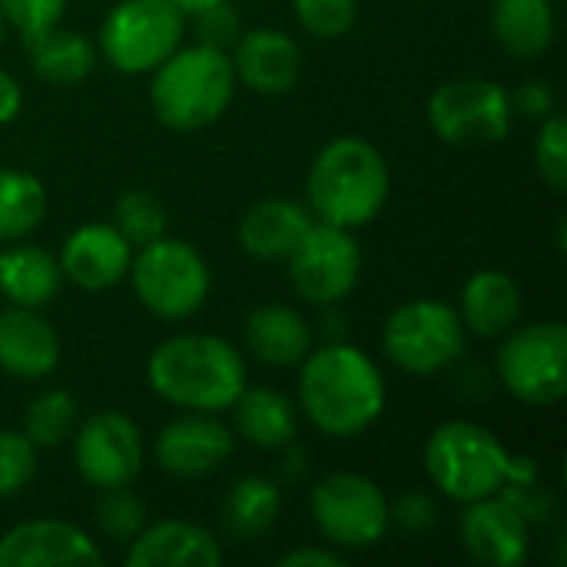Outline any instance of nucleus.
<instances>
[{
	"label": "nucleus",
	"instance_id": "18",
	"mask_svg": "<svg viewBox=\"0 0 567 567\" xmlns=\"http://www.w3.org/2000/svg\"><path fill=\"white\" fill-rule=\"evenodd\" d=\"M56 259L66 282L86 292H103L126 279L133 246L113 223H83L63 239Z\"/></svg>",
	"mask_w": 567,
	"mask_h": 567
},
{
	"label": "nucleus",
	"instance_id": "25",
	"mask_svg": "<svg viewBox=\"0 0 567 567\" xmlns=\"http://www.w3.org/2000/svg\"><path fill=\"white\" fill-rule=\"evenodd\" d=\"M63 286V269L53 252L33 243H7L0 249V296L10 306H27V309H43L47 302L56 299Z\"/></svg>",
	"mask_w": 567,
	"mask_h": 567
},
{
	"label": "nucleus",
	"instance_id": "6",
	"mask_svg": "<svg viewBox=\"0 0 567 567\" xmlns=\"http://www.w3.org/2000/svg\"><path fill=\"white\" fill-rule=\"evenodd\" d=\"M126 279L143 309L163 322H183L196 316L213 289V272L203 252L173 236H159L133 249Z\"/></svg>",
	"mask_w": 567,
	"mask_h": 567
},
{
	"label": "nucleus",
	"instance_id": "28",
	"mask_svg": "<svg viewBox=\"0 0 567 567\" xmlns=\"http://www.w3.org/2000/svg\"><path fill=\"white\" fill-rule=\"evenodd\" d=\"M279 482L266 475H243L226 488L219 502V522L233 542H256L279 522Z\"/></svg>",
	"mask_w": 567,
	"mask_h": 567
},
{
	"label": "nucleus",
	"instance_id": "31",
	"mask_svg": "<svg viewBox=\"0 0 567 567\" xmlns=\"http://www.w3.org/2000/svg\"><path fill=\"white\" fill-rule=\"evenodd\" d=\"M110 223L130 239L133 249H140V246L166 236V206L150 189H126L116 199Z\"/></svg>",
	"mask_w": 567,
	"mask_h": 567
},
{
	"label": "nucleus",
	"instance_id": "38",
	"mask_svg": "<svg viewBox=\"0 0 567 567\" xmlns=\"http://www.w3.org/2000/svg\"><path fill=\"white\" fill-rule=\"evenodd\" d=\"M63 10H66V0H0L3 20H7L20 37L60 23Z\"/></svg>",
	"mask_w": 567,
	"mask_h": 567
},
{
	"label": "nucleus",
	"instance_id": "43",
	"mask_svg": "<svg viewBox=\"0 0 567 567\" xmlns=\"http://www.w3.org/2000/svg\"><path fill=\"white\" fill-rule=\"evenodd\" d=\"M176 10H183L186 13V20L189 17H196L199 10H206V7H213V3H223V0H169Z\"/></svg>",
	"mask_w": 567,
	"mask_h": 567
},
{
	"label": "nucleus",
	"instance_id": "40",
	"mask_svg": "<svg viewBox=\"0 0 567 567\" xmlns=\"http://www.w3.org/2000/svg\"><path fill=\"white\" fill-rule=\"evenodd\" d=\"M346 551L332 548V545H306V548H292L279 558V567H346Z\"/></svg>",
	"mask_w": 567,
	"mask_h": 567
},
{
	"label": "nucleus",
	"instance_id": "11",
	"mask_svg": "<svg viewBox=\"0 0 567 567\" xmlns=\"http://www.w3.org/2000/svg\"><path fill=\"white\" fill-rule=\"evenodd\" d=\"M425 116L432 133L449 146H495L508 136L515 110L508 86L485 76H458L442 83L429 103Z\"/></svg>",
	"mask_w": 567,
	"mask_h": 567
},
{
	"label": "nucleus",
	"instance_id": "19",
	"mask_svg": "<svg viewBox=\"0 0 567 567\" xmlns=\"http://www.w3.org/2000/svg\"><path fill=\"white\" fill-rule=\"evenodd\" d=\"M60 365V336L40 309L7 306L0 312V372L37 382Z\"/></svg>",
	"mask_w": 567,
	"mask_h": 567
},
{
	"label": "nucleus",
	"instance_id": "5",
	"mask_svg": "<svg viewBox=\"0 0 567 567\" xmlns=\"http://www.w3.org/2000/svg\"><path fill=\"white\" fill-rule=\"evenodd\" d=\"M508 455L512 452L492 429L472 419H452L429 435L422 465L442 498L468 505L505 488Z\"/></svg>",
	"mask_w": 567,
	"mask_h": 567
},
{
	"label": "nucleus",
	"instance_id": "14",
	"mask_svg": "<svg viewBox=\"0 0 567 567\" xmlns=\"http://www.w3.org/2000/svg\"><path fill=\"white\" fill-rule=\"evenodd\" d=\"M236 449L233 429L213 412H183L166 422L153 442V458L159 472L179 482L209 478L219 472Z\"/></svg>",
	"mask_w": 567,
	"mask_h": 567
},
{
	"label": "nucleus",
	"instance_id": "44",
	"mask_svg": "<svg viewBox=\"0 0 567 567\" xmlns=\"http://www.w3.org/2000/svg\"><path fill=\"white\" fill-rule=\"evenodd\" d=\"M3 30H7V20H3V13H0V43H3Z\"/></svg>",
	"mask_w": 567,
	"mask_h": 567
},
{
	"label": "nucleus",
	"instance_id": "21",
	"mask_svg": "<svg viewBox=\"0 0 567 567\" xmlns=\"http://www.w3.org/2000/svg\"><path fill=\"white\" fill-rule=\"evenodd\" d=\"M309 319L289 302H262L243 322L246 352L269 369H292L312 349Z\"/></svg>",
	"mask_w": 567,
	"mask_h": 567
},
{
	"label": "nucleus",
	"instance_id": "34",
	"mask_svg": "<svg viewBox=\"0 0 567 567\" xmlns=\"http://www.w3.org/2000/svg\"><path fill=\"white\" fill-rule=\"evenodd\" d=\"M532 159L535 169L542 176V183L555 193L567 189V123L565 116L551 113L538 123V136L532 146Z\"/></svg>",
	"mask_w": 567,
	"mask_h": 567
},
{
	"label": "nucleus",
	"instance_id": "37",
	"mask_svg": "<svg viewBox=\"0 0 567 567\" xmlns=\"http://www.w3.org/2000/svg\"><path fill=\"white\" fill-rule=\"evenodd\" d=\"M189 20L196 27V40L199 43H209V47H219V50H229L236 43V37L243 33L239 10L229 0L213 3L206 10H199L196 17H189Z\"/></svg>",
	"mask_w": 567,
	"mask_h": 567
},
{
	"label": "nucleus",
	"instance_id": "29",
	"mask_svg": "<svg viewBox=\"0 0 567 567\" xmlns=\"http://www.w3.org/2000/svg\"><path fill=\"white\" fill-rule=\"evenodd\" d=\"M47 216V186L20 166H0V243L27 239Z\"/></svg>",
	"mask_w": 567,
	"mask_h": 567
},
{
	"label": "nucleus",
	"instance_id": "32",
	"mask_svg": "<svg viewBox=\"0 0 567 567\" xmlns=\"http://www.w3.org/2000/svg\"><path fill=\"white\" fill-rule=\"evenodd\" d=\"M143 525H146V505L130 485L100 492V498H96V528L110 542L130 545L143 532Z\"/></svg>",
	"mask_w": 567,
	"mask_h": 567
},
{
	"label": "nucleus",
	"instance_id": "9",
	"mask_svg": "<svg viewBox=\"0 0 567 567\" xmlns=\"http://www.w3.org/2000/svg\"><path fill=\"white\" fill-rule=\"evenodd\" d=\"M186 40V13L169 0H120L100 23L96 50L100 56L126 73H153L176 47Z\"/></svg>",
	"mask_w": 567,
	"mask_h": 567
},
{
	"label": "nucleus",
	"instance_id": "26",
	"mask_svg": "<svg viewBox=\"0 0 567 567\" xmlns=\"http://www.w3.org/2000/svg\"><path fill=\"white\" fill-rule=\"evenodd\" d=\"M492 33L508 56H542L551 50L558 20L551 0H495L492 3Z\"/></svg>",
	"mask_w": 567,
	"mask_h": 567
},
{
	"label": "nucleus",
	"instance_id": "3",
	"mask_svg": "<svg viewBox=\"0 0 567 567\" xmlns=\"http://www.w3.org/2000/svg\"><path fill=\"white\" fill-rule=\"evenodd\" d=\"M389 193V159L372 140L355 133L329 140L316 153L306 176V206L312 219L352 233L382 216Z\"/></svg>",
	"mask_w": 567,
	"mask_h": 567
},
{
	"label": "nucleus",
	"instance_id": "20",
	"mask_svg": "<svg viewBox=\"0 0 567 567\" xmlns=\"http://www.w3.org/2000/svg\"><path fill=\"white\" fill-rule=\"evenodd\" d=\"M130 567H216L223 565L219 538L193 522L166 518L146 522L143 532L126 545Z\"/></svg>",
	"mask_w": 567,
	"mask_h": 567
},
{
	"label": "nucleus",
	"instance_id": "12",
	"mask_svg": "<svg viewBox=\"0 0 567 567\" xmlns=\"http://www.w3.org/2000/svg\"><path fill=\"white\" fill-rule=\"evenodd\" d=\"M292 292L312 306H339L349 299L362 276V246L352 229L312 223L309 233L286 259Z\"/></svg>",
	"mask_w": 567,
	"mask_h": 567
},
{
	"label": "nucleus",
	"instance_id": "10",
	"mask_svg": "<svg viewBox=\"0 0 567 567\" xmlns=\"http://www.w3.org/2000/svg\"><path fill=\"white\" fill-rule=\"evenodd\" d=\"M309 515L319 538L339 551H369L389 528V498L369 475L332 472L316 482L309 495Z\"/></svg>",
	"mask_w": 567,
	"mask_h": 567
},
{
	"label": "nucleus",
	"instance_id": "22",
	"mask_svg": "<svg viewBox=\"0 0 567 567\" xmlns=\"http://www.w3.org/2000/svg\"><path fill=\"white\" fill-rule=\"evenodd\" d=\"M312 223L316 219H312L309 206H302L296 199L272 196L243 213V219L236 226V239H239V249L259 262H286Z\"/></svg>",
	"mask_w": 567,
	"mask_h": 567
},
{
	"label": "nucleus",
	"instance_id": "17",
	"mask_svg": "<svg viewBox=\"0 0 567 567\" xmlns=\"http://www.w3.org/2000/svg\"><path fill=\"white\" fill-rule=\"evenodd\" d=\"M233 73L239 86H249L259 96L289 93L302 76V47L296 37L276 27H252L236 37L229 47Z\"/></svg>",
	"mask_w": 567,
	"mask_h": 567
},
{
	"label": "nucleus",
	"instance_id": "16",
	"mask_svg": "<svg viewBox=\"0 0 567 567\" xmlns=\"http://www.w3.org/2000/svg\"><path fill=\"white\" fill-rule=\"evenodd\" d=\"M103 565L100 545L73 522L33 518L0 535V567Z\"/></svg>",
	"mask_w": 567,
	"mask_h": 567
},
{
	"label": "nucleus",
	"instance_id": "13",
	"mask_svg": "<svg viewBox=\"0 0 567 567\" xmlns=\"http://www.w3.org/2000/svg\"><path fill=\"white\" fill-rule=\"evenodd\" d=\"M73 465L76 475L103 492L133 485L146 462V445L140 425L123 412H96L73 429Z\"/></svg>",
	"mask_w": 567,
	"mask_h": 567
},
{
	"label": "nucleus",
	"instance_id": "4",
	"mask_svg": "<svg viewBox=\"0 0 567 567\" xmlns=\"http://www.w3.org/2000/svg\"><path fill=\"white\" fill-rule=\"evenodd\" d=\"M236 86L229 50L196 40L189 47H176L150 73V106L163 126L193 133L226 116Z\"/></svg>",
	"mask_w": 567,
	"mask_h": 567
},
{
	"label": "nucleus",
	"instance_id": "36",
	"mask_svg": "<svg viewBox=\"0 0 567 567\" xmlns=\"http://www.w3.org/2000/svg\"><path fill=\"white\" fill-rule=\"evenodd\" d=\"M439 502L429 492H405L395 502H389V528H395L405 538H422L439 525Z\"/></svg>",
	"mask_w": 567,
	"mask_h": 567
},
{
	"label": "nucleus",
	"instance_id": "27",
	"mask_svg": "<svg viewBox=\"0 0 567 567\" xmlns=\"http://www.w3.org/2000/svg\"><path fill=\"white\" fill-rule=\"evenodd\" d=\"M30 70L47 83H80L96 66V47L86 33L70 27H47L23 37Z\"/></svg>",
	"mask_w": 567,
	"mask_h": 567
},
{
	"label": "nucleus",
	"instance_id": "33",
	"mask_svg": "<svg viewBox=\"0 0 567 567\" xmlns=\"http://www.w3.org/2000/svg\"><path fill=\"white\" fill-rule=\"evenodd\" d=\"M296 23L319 40L346 37L359 20V0H292Z\"/></svg>",
	"mask_w": 567,
	"mask_h": 567
},
{
	"label": "nucleus",
	"instance_id": "1",
	"mask_svg": "<svg viewBox=\"0 0 567 567\" xmlns=\"http://www.w3.org/2000/svg\"><path fill=\"white\" fill-rule=\"evenodd\" d=\"M385 375L379 362L346 342H322L299 362V412L306 422L336 442L365 435L385 412Z\"/></svg>",
	"mask_w": 567,
	"mask_h": 567
},
{
	"label": "nucleus",
	"instance_id": "39",
	"mask_svg": "<svg viewBox=\"0 0 567 567\" xmlns=\"http://www.w3.org/2000/svg\"><path fill=\"white\" fill-rule=\"evenodd\" d=\"M512 96V110L522 113L525 120H535L542 123L545 116L558 113V96H555V86L542 76H532V80H522L515 90H508Z\"/></svg>",
	"mask_w": 567,
	"mask_h": 567
},
{
	"label": "nucleus",
	"instance_id": "24",
	"mask_svg": "<svg viewBox=\"0 0 567 567\" xmlns=\"http://www.w3.org/2000/svg\"><path fill=\"white\" fill-rule=\"evenodd\" d=\"M229 412H233L236 435L246 439L252 449L279 452L299 435V405L276 389L246 385Z\"/></svg>",
	"mask_w": 567,
	"mask_h": 567
},
{
	"label": "nucleus",
	"instance_id": "23",
	"mask_svg": "<svg viewBox=\"0 0 567 567\" xmlns=\"http://www.w3.org/2000/svg\"><path fill=\"white\" fill-rule=\"evenodd\" d=\"M458 316L468 336L478 339H502L522 322L525 299L518 282L505 269H478L468 276L458 296Z\"/></svg>",
	"mask_w": 567,
	"mask_h": 567
},
{
	"label": "nucleus",
	"instance_id": "41",
	"mask_svg": "<svg viewBox=\"0 0 567 567\" xmlns=\"http://www.w3.org/2000/svg\"><path fill=\"white\" fill-rule=\"evenodd\" d=\"M23 110V86L20 80L0 66V126H10Z\"/></svg>",
	"mask_w": 567,
	"mask_h": 567
},
{
	"label": "nucleus",
	"instance_id": "2",
	"mask_svg": "<svg viewBox=\"0 0 567 567\" xmlns=\"http://www.w3.org/2000/svg\"><path fill=\"white\" fill-rule=\"evenodd\" d=\"M150 389L179 412H226L249 385L246 355L209 332H176L146 359Z\"/></svg>",
	"mask_w": 567,
	"mask_h": 567
},
{
	"label": "nucleus",
	"instance_id": "15",
	"mask_svg": "<svg viewBox=\"0 0 567 567\" xmlns=\"http://www.w3.org/2000/svg\"><path fill=\"white\" fill-rule=\"evenodd\" d=\"M458 538L478 565L518 567L532 555V525L502 492L462 505Z\"/></svg>",
	"mask_w": 567,
	"mask_h": 567
},
{
	"label": "nucleus",
	"instance_id": "35",
	"mask_svg": "<svg viewBox=\"0 0 567 567\" xmlns=\"http://www.w3.org/2000/svg\"><path fill=\"white\" fill-rule=\"evenodd\" d=\"M37 475V445L13 429H0V502L17 498Z\"/></svg>",
	"mask_w": 567,
	"mask_h": 567
},
{
	"label": "nucleus",
	"instance_id": "42",
	"mask_svg": "<svg viewBox=\"0 0 567 567\" xmlns=\"http://www.w3.org/2000/svg\"><path fill=\"white\" fill-rule=\"evenodd\" d=\"M279 452H282V462H279L282 478H286V482H299V478L306 475V452L296 449V442H289V445L279 449Z\"/></svg>",
	"mask_w": 567,
	"mask_h": 567
},
{
	"label": "nucleus",
	"instance_id": "8",
	"mask_svg": "<svg viewBox=\"0 0 567 567\" xmlns=\"http://www.w3.org/2000/svg\"><path fill=\"white\" fill-rule=\"evenodd\" d=\"M495 379L522 405L551 409L567 395V326L558 319L515 326L502 336Z\"/></svg>",
	"mask_w": 567,
	"mask_h": 567
},
{
	"label": "nucleus",
	"instance_id": "7",
	"mask_svg": "<svg viewBox=\"0 0 567 567\" xmlns=\"http://www.w3.org/2000/svg\"><path fill=\"white\" fill-rule=\"evenodd\" d=\"M468 329L455 306L442 299H412L389 312L382 326L385 359L409 375H439L462 362Z\"/></svg>",
	"mask_w": 567,
	"mask_h": 567
},
{
	"label": "nucleus",
	"instance_id": "30",
	"mask_svg": "<svg viewBox=\"0 0 567 567\" xmlns=\"http://www.w3.org/2000/svg\"><path fill=\"white\" fill-rule=\"evenodd\" d=\"M76 415L80 405L66 389H47L37 399H30L27 412H23V435L37 445V449H56L63 445L73 429H76Z\"/></svg>",
	"mask_w": 567,
	"mask_h": 567
}]
</instances>
